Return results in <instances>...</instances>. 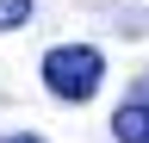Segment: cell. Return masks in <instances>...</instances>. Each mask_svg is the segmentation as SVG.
I'll return each mask as SVG.
<instances>
[{"label":"cell","mask_w":149,"mask_h":143,"mask_svg":"<svg viewBox=\"0 0 149 143\" xmlns=\"http://www.w3.org/2000/svg\"><path fill=\"white\" fill-rule=\"evenodd\" d=\"M37 75H44V87H50L56 100L87 106L93 93H100V81H106V56L93 44H56V50H44Z\"/></svg>","instance_id":"obj_1"},{"label":"cell","mask_w":149,"mask_h":143,"mask_svg":"<svg viewBox=\"0 0 149 143\" xmlns=\"http://www.w3.org/2000/svg\"><path fill=\"white\" fill-rule=\"evenodd\" d=\"M112 137L118 143H149V75L137 81V93H124V106L112 112Z\"/></svg>","instance_id":"obj_2"},{"label":"cell","mask_w":149,"mask_h":143,"mask_svg":"<svg viewBox=\"0 0 149 143\" xmlns=\"http://www.w3.org/2000/svg\"><path fill=\"white\" fill-rule=\"evenodd\" d=\"M31 13H37V0H0V31H19Z\"/></svg>","instance_id":"obj_3"},{"label":"cell","mask_w":149,"mask_h":143,"mask_svg":"<svg viewBox=\"0 0 149 143\" xmlns=\"http://www.w3.org/2000/svg\"><path fill=\"white\" fill-rule=\"evenodd\" d=\"M0 143H44L37 131H13V137H0Z\"/></svg>","instance_id":"obj_4"}]
</instances>
